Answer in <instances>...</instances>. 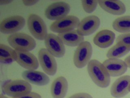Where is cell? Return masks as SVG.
<instances>
[{
  "instance_id": "8",
  "label": "cell",
  "mask_w": 130,
  "mask_h": 98,
  "mask_svg": "<svg viewBox=\"0 0 130 98\" xmlns=\"http://www.w3.org/2000/svg\"><path fill=\"white\" fill-rule=\"evenodd\" d=\"M25 22L24 18L21 16L6 18L0 23V31L4 34H15L24 28Z\"/></svg>"
},
{
  "instance_id": "31",
  "label": "cell",
  "mask_w": 130,
  "mask_h": 98,
  "mask_svg": "<svg viewBox=\"0 0 130 98\" xmlns=\"http://www.w3.org/2000/svg\"><path fill=\"white\" fill-rule=\"evenodd\" d=\"M129 92H130V87H129Z\"/></svg>"
},
{
  "instance_id": "19",
  "label": "cell",
  "mask_w": 130,
  "mask_h": 98,
  "mask_svg": "<svg viewBox=\"0 0 130 98\" xmlns=\"http://www.w3.org/2000/svg\"><path fill=\"white\" fill-rule=\"evenodd\" d=\"M58 36L64 45L70 47L78 46L84 41V36L80 34L76 30L58 34Z\"/></svg>"
},
{
  "instance_id": "26",
  "label": "cell",
  "mask_w": 130,
  "mask_h": 98,
  "mask_svg": "<svg viewBox=\"0 0 130 98\" xmlns=\"http://www.w3.org/2000/svg\"><path fill=\"white\" fill-rule=\"evenodd\" d=\"M69 98H93V97L88 93L80 92L73 94Z\"/></svg>"
},
{
  "instance_id": "23",
  "label": "cell",
  "mask_w": 130,
  "mask_h": 98,
  "mask_svg": "<svg viewBox=\"0 0 130 98\" xmlns=\"http://www.w3.org/2000/svg\"><path fill=\"white\" fill-rule=\"evenodd\" d=\"M81 4L85 11L87 13L91 14L94 11L99 3L97 0H83Z\"/></svg>"
},
{
  "instance_id": "15",
  "label": "cell",
  "mask_w": 130,
  "mask_h": 98,
  "mask_svg": "<svg viewBox=\"0 0 130 98\" xmlns=\"http://www.w3.org/2000/svg\"><path fill=\"white\" fill-rule=\"evenodd\" d=\"M22 78L29 83L38 86H44L50 82V79L44 73L35 70L24 71L22 75Z\"/></svg>"
},
{
  "instance_id": "28",
  "label": "cell",
  "mask_w": 130,
  "mask_h": 98,
  "mask_svg": "<svg viewBox=\"0 0 130 98\" xmlns=\"http://www.w3.org/2000/svg\"><path fill=\"white\" fill-rule=\"evenodd\" d=\"M124 61H125L128 67L130 68V55L126 57Z\"/></svg>"
},
{
  "instance_id": "22",
  "label": "cell",
  "mask_w": 130,
  "mask_h": 98,
  "mask_svg": "<svg viewBox=\"0 0 130 98\" xmlns=\"http://www.w3.org/2000/svg\"><path fill=\"white\" fill-rule=\"evenodd\" d=\"M16 52L15 50L5 44H0V61L7 63L15 61Z\"/></svg>"
},
{
  "instance_id": "20",
  "label": "cell",
  "mask_w": 130,
  "mask_h": 98,
  "mask_svg": "<svg viewBox=\"0 0 130 98\" xmlns=\"http://www.w3.org/2000/svg\"><path fill=\"white\" fill-rule=\"evenodd\" d=\"M130 51V46L116 43L108 50L107 56L108 58H119L127 54Z\"/></svg>"
},
{
  "instance_id": "4",
  "label": "cell",
  "mask_w": 130,
  "mask_h": 98,
  "mask_svg": "<svg viewBox=\"0 0 130 98\" xmlns=\"http://www.w3.org/2000/svg\"><path fill=\"white\" fill-rule=\"evenodd\" d=\"M28 30L32 36L38 40L42 41L48 35L46 26L43 20L37 14H31L27 19Z\"/></svg>"
},
{
  "instance_id": "17",
  "label": "cell",
  "mask_w": 130,
  "mask_h": 98,
  "mask_svg": "<svg viewBox=\"0 0 130 98\" xmlns=\"http://www.w3.org/2000/svg\"><path fill=\"white\" fill-rule=\"evenodd\" d=\"M68 82L66 78L60 76L53 81L51 86V92L53 98H64L68 90Z\"/></svg>"
},
{
  "instance_id": "13",
  "label": "cell",
  "mask_w": 130,
  "mask_h": 98,
  "mask_svg": "<svg viewBox=\"0 0 130 98\" xmlns=\"http://www.w3.org/2000/svg\"><path fill=\"white\" fill-rule=\"evenodd\" d=\"M15 61L21 66L29 70L38 68L39 61L34 54L27 51L15 50Z\"/></svg>"
},
{
  "instance_id": "7",
  "label": "cell",
  "mask_w": 130,
  "mask_h": 98,
  "mask_svg": "<svg viewBox=\"0 0 130 98\" xmlns=\"http://www.w3.org/2000/svg\"><path fill=\"white\" fill-rule=\"evenodd\" d=\"M78 18L73 15L67 16L59 20L55 21L51 24L50 30L58 34L74 30L80 23Z\"/></svg>"
},
{
  "instance_id": "9",
  "label": "cell",
  "mask_w": 130,
  "mask_h": 98,
  "mask_svg": "<svg viewBox=\"0 0 130 98\" xmlns=\"http://www.w3.org/2000/svg\"><path fill=\"white\" fill-rule=\"evenodd\" d=\"M46 49L54 57L61 58L65 55L66 48L64 44L58 35L50 33L45 39Z\"/></svg>"
},
{
  "instance_id": "5",
  "label": "cell",
  "mask_w": 130,
  "mask_h": 98,
  "mask_svg": "<svg viewBox=\"0 0 130 98\" xmlns=\"http://www.w3.org/2000/svg\"><path fill=\"white\" fill-rule=\"evenodd\" d=\"M92 47L88 41H85L77 46L73 56V62L78 68H82L88 64L92 54Z\"/></svg>"
},
{
  "instance_id": "1",
  "label": "cell",
  "mask_w": 130,
  "mask_h": 98,
  "mask_svg": "<svg viewBox=\"0 0 130 98\" xmlns=\"http://www.w3.org/2000/svg\"><path fill=\"white\" fill-rule=\"evenodd\" d=\"M87 71L93 83L101 88H106L110 83V76L103 63L92 59L87 64Z\"/></svg>"
},
{
  "instance_id": "29",
  "label": "cell",
  "mask_w": 130,
  "mask_h": 98,
  "mask_svg": "<svg viewBox=\"0 0 130 98\" xmlns=\"http://www.w3.org/2000/svg\"><path fill=\"white\" fill-rule=\"evenodd\" d=\"M1 2H3V4H8V3H9L10 2H11V1H1Z\"/></svg>"
},
{
  "instance_id": "10",
  "label": "cell",
  "mask_w": 130,
  "mask_h": 98,
  "mask_svg": "<svg viewBox=\"0 0 130 98\" xmlns=\"http://www.w3.org/2000/svg\"><path fill=\"white\" fill-rule=\"evenodd\" d=\"M39 61L45 73L49 76H54L57 69V62L55 57L46 48L40 49L38 52Z\"/></svg>"
},
{
  "instance_id": "12",
  "label": "cell",
  "mask_w": 130,
  "mask_h": 98,
  "mask_svg": "<svg viewBox=\"0 0 130 98\" xmlns=\"http://www.w3.org/2000/svg\"><path fill=\"white\" fill-rule=\"evenodd\" d=\"M130 86V76L124 75L116 80L111 86V94L113 97L120 98L128 94Z\"/></svg>"
},
{
  "instance_id": "16",
  "label": "cell",
  "mask_w": 130,
  "mask_h": 98,
  "mask_svg": "<svg viewBox=\"0 0 130 98\" xmlns=\"http://www.w3.org/2000/svg\"><path fill=\"white\" fill-rule=\"evenodd\" d=\"M98 3L102 9L114 15H121L126 11L125 5L120 1L99 0Z\"/></svg>"
},
{
  "instance_id": "27",
  "label": "cell",
  "mask_w": 130,
  "mask_h": 98,
  "mask_svg": "<svg viewBox=\"0 0 130 98\" xmlns=\"http://www.w3.org/2000/svg\"><path fill=\"white\" fill-rule=\"evenodd\" d=\"M39 1H22V2L24 5L26 6H31L34 5L37 3Z\"/></svg>"
},
{
  "instance_id": "25",
  "label": "cell",
  "mask_w": 130,
  "mask_h": 98,
  "mask_svg": "<svg viewBox=\"0 0 130 98\" xmlns=\"http://www.w3.org/2000/svg\"><path fill=\"white\" fill-rule=\"evenodd\" d=\"M12 98H42V96L38 93L31 92L17 97H13Z\"/></svg>"
},
{
  "instance_id": "21",
  "label": "cell",
  "mask_w": 130,
  "mask_h": 98,
  "mask_svg": "<svg viewBox=\"0 0 130 98\" xmlns=\"http://www.w3.org/2000/svg\"><path fill=\"white\" fill-rule=\"evenodd\" d=\"M114 30L122 33L130 32V16H124L118 18L112 24Z\"/></svg>"
},
{
  "instance_id": "24",
  "label": "cell",
  "mask_w": 130,
  "mask_h": 98,
  "mask_svg": "<svg viewBox=\"0 0 130 98\" xmlns=\"http://www.w3.org/2000/svg\"><path fill=\"white\" fill-rule=\"evenodd\" d=\"M116 43L130 46V33L119 35L116 38Z\"/></svg>"
},
{
  "instance_id": "30",
  "label": "cell",
  "mask_w": 130,
  "mask_h": 98,
  "mask_svg": "<svg viewBox=\"0 0 130 98\" xmlns=\"http://www.w3.org/2000/svg\"><path fill=\"white\" fill-rule=\"evenodd\" d=\"M0 98H8L7 97H6V96L5 95H3V94H1L0 95Z\"/></svg>"
},
{
  "instance_id": "6",
  "label": "cell",
  "mask_w": 130,
  "mask_h": 98,
  "mask_svg": "<svg viewBox=\"0 0 130 98\" xmlns=\"http://www.w3.org/2000/svg\"><path fill=\"white\" fill-rule=\"evenodd\" d=\"M70 7L63 1H58L51 4L45 10V16L51 20H59L68 16L70 11Z\"/></svg>"
},
{
  "instance_id": "14",
  "label": "cell",
  "mask_w": 130,
  "mask_h": 98,
  "mask_svg": "<svg viewBox=\"0 0 130 98\" xmlns=\"http://www.w3.org/2000/svg\"><path fill=\"white\" fill-rule=\"evenodd\" d=\"M103 64L110 77L121 76L126 72L128 68L125 61L119 58H108L104 61Z\"/></svg>"
},
{
  "instance_id": "3",
  "label": "cell",
  "mask_w": 130,
  "mask_h": 98,
  "mask_svg": "<svg viewBox=\"0 0 130 98\" xmlns=\"http://www.w3.org/2000/svg\"><path fill=\"white\" fill-rule=\"evenodd\" d=\"M2 90L4 94L13 98L31 92L32 87L24 80H15L5 82Z\"/></svg>"
},
{
  "instance_id": "2",
  "label": "cell",
  "mask_w": 130,
  "mask_h": 98,
  "mask_svg": "<svg viewBox=\"0 0 130 98\" xmlns=\"http://www.w3.org/2000/svg\"><path fill=\"white\" fill-rule=\"evenodd\" d=\"M7 40L10 46L15 50L29 52L36 46L34 38L24 33H16L10 35Z\"/></svg>"
},
{
  "instance_id": "11",
  "label": "cell",
  "mask_w": 130,
  "mask_h": 98,
  "mask_svg": "<svg viewBox=\"0 0 130 98\" xmlns=\"http://www.w3.org/2000/svg\"><path fill=\"white\" fill-rule=\"evenodd\" d=\"M101 20L95 15L89 16L83 18L80 22L77 28L78 32L82 36H88L92 34L99 28Z\"/></svg>"
},
{
  "instance_id": "18",
  "label": "cell",
  "mask_w": 130,
  "mask_h": 98,
  "mask_svg": "<svg viewBox=\"0 0 130 98\" xmlns=\"http://www.w3.org/2000/svg\"><path fill=\"white\" fill-rule=\"evenodd\" d=\"M116 38L113 32L108 30L101 31L95 35L93 38V43L98 47L106 48L111 45Z\"/></svg>"
}]
</instances>
